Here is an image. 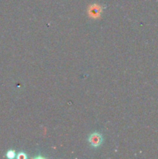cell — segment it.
I'll return each mask as SVG.
<instances>
[{"label": "cell", "instance_id": "7a4b0ae2", "mask_svg": "<svg viewBox=\"0 0 158 159\" xmlns=\"http://www.w3.org/2000/svg\"><path fill=\"white\" fill-rule=\"evenodd\" d=\"M102 11V7L98 4H94L92 6H90L89 9H88V14H89L90 17L91 18H98L100 16L101 12Z\"/></svg>", "mask_w": 158, "mask_h": 159}, {"label": "cell", "instance_id": "6da1fadb", "mask_svg": "<svg viewBox=\"0 0 158 159\" xmlns=\"http://www.w3.org/2000/svg\"><path fill=\"white\" fill-rule=\"evenodd\" d=\"M88 141L91 147L96 148H99V146L102 145V142H103V137L100 133L94 132V133L91 134L89 135Z\"/></svg>", "mask_w": 158, "mask_h": 159}, {"label": "cell", "instance_id": "277c9868", "mask_svg": "<svg viewBox=\"0 0 158 159\" xmlns=\"http://www.w3.org/2000/svg\"><path fill=\"white\" fill-rule=\"evenodd\" d=\"M17 158L19 159H26L27 158V155H26L24 152H20V153L17 155Z\"/></svg>", "mask_w": 158, "mask_h": 159}, {"label": "cell", "instance_id": "3957f363", "mask_svg": "<svg viewBox=\"0 0 158 159\" xmlns=\"http://www.w3.org/2000/svg\"><path fill=\"white\" fill-rule=\"evenodd\" d=\"M6 156H7L9 158H15V152H14V151H12V150L9 151V152L6 153Z\"/></svg>", "mask_w": 158, "mask_h": 159}]
</instances>
